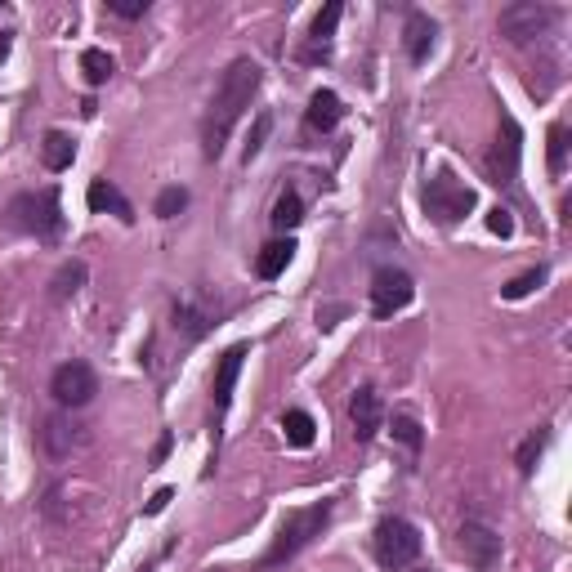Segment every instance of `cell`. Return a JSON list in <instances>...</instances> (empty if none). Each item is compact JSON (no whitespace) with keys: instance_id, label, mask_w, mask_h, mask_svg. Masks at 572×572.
Listing matches in <instances>:
<instances>
[{"instance_id":"1","label":"cell","mask_w":572,"mask_h":572,"mask_svg":"<svg viewBox=\"0 0 572 572\" xmlns=\"http://www.w3.org/2000/svg\"><path fill=\"white\" fill-rule=\"evenodd\" d=\"M260 81H264V72H260V63H255V59H233V63H228V72L219 76L215 99H211V108H206V117H202V152L211 161L224 152L233 126L242 121V112L251 108Z\"/></svg>"},{"instance_id":"2","label":"cell","mask_w":572,"mask_h":572,"mask_svg":"<svg viewBox=\"0 0 572 572\" xmlns=\"http://www.w3.org/2000/svg\"><path fill=\"white\" fill-rule=\"evenodd\" d=\"M331 510H336L331 501H313V505H304V510H286L278 537H273V546L264 550L260 564H264V568L291 564V559L300 555L304 546H313V537H322V528L331 523Z\"/></svg>"},{"instance_id":"3","label":"cell","mask_w":572,"mask_h":572,"mask_svg":"<svg viewBox=\"0 0 572 572\" xmlns=\"http://www.w3.org/2000/svg\"><path fill=\"white\" fill-rule=\"evenodd\" d=\"M5 224L14 233L27 237H59L63 233V206H59V188H36V193H18L5 206Z\"/></svg>"},{"instance_id":"4","label":"cell","mask_w":572,"mask_h":572,"mask_svg":"<svg viewBox=\"0 0 572 572\" xmlns=\"http://www.w3.org/2000/svg\"><path fill=\"white\" fill-rule=\"evenodd\" d=\"M421 532H416L412 519H403V514H385V519L376 523V559L385 564L389 572H403L416 564V555H421Z\"/></svg>"},{"instance_id":"5","label":"cell","mask_w":572,"mask_h":572,"mask_svg":"<svg viewBox=\"0 0 572 572\" xmlns=\"http://www.w3.org/2000/svg\"><path fill=\"white\" fill-rule=\"evenodd\" d=\"M421 202H425V211L434 215L438 224H461V219L474 211V188L461 184L452 170H438L434 179H425Z\"/></svg>"},{"instance_id":"6","label":"cell","mask_w":572,"mask_h":572,"mask_svg":"<svg viewBox=\"0 0 572 572\" xmlns=\"http://www.w3.org/2000/svg\"><path fill=\"white\" fill-rule=\"evenodd\" d=\"M50 394H54V403H59L63 412H76V407H85L94 394H99V376H94L90 362L72 358V362H63V367H54Z\"/></svg>"},{"instance_id":"7","label":"cell","mask_w":572,"mask_h":572,"mask_svg":"<svg viewBox=\"0 0 572 572\" xmlns=\"http://www.w3.org/2000/svg\"><path fill=\"white\" fill-rule=\"evenodd\" d=\"M555 23V9L550 5H537V0H514V5L501 9L497 27L510 45H528L537 36H546V27Z\"/></svg>"},{"instance_id":"8","label":"cell","mask_w":572,"mask_h":572,"mask_svg":"<svg viewBox=\"0 0 572 572\" xmlns=\"http://www.w3.org/2000/svg\"><path fill=\"white\" fill-rule=\"evenodd\" d=\"M412 300H416L412 273L394 269V264L376 269V278H371V313H376V318H394V313H403Z\"/></svg>"},{"instance_id":"9","label":"cell","mask_w":572,"mask_h":572,"mask_svg":"<svg viewBox=\"0 0 572 572\" xmlns=\"http://www.w3.org/2000/svg\"><path fill=\"white\" fill-rule=\"evenodd\" d=\"M519 157H523V135H519V126H514V117H501V135L497 143H492V152H488V179L497 188H514V179H519Z\"/></svg>"},{"instance_id":"10","label":"cell","mask_w":572,"mask_h":572,"mask_svg":"<svg viewBox=\"0 0 572 572\" xmlns=\"http://www.w3.org/2000/svg\"><path fill=\"white\" fill-rule=\"evenodd\" d=\"M456 550L465 555V564L474 572H492L501 564V532L488 528V523H465L456 532Z\"/></svg>"},{"instance_id":"11","label":"cell","mask_w":572,"mask_h":572,"mask_svg":"<svg viewBox=\"0 0 572 572\" xmlns=\"http://www.w3.org/2000/svg\"><path fill=\"white\" fill-rule=\"evenodd\" d=\"M349 425H354V438L358 443H371L385 425V403H380V389L362 385L354 398H349Z\"/></svg>"},{"instance_id":"12","label":"cell","mask_w":572,"mask_h":572,"mask_svg":"<svg viewBox=\"0 0 572 572\" xmlns=\"http://www.w3.org/2000/svg\"><path fill=\"white\" fill-rule=\"evenodd\" d=\"M81 443H85V434L68 412H54V416H45L41 421V447H45V456H54V461L72 456Z\"/></svg>"},{"instance_id":"13","label":"cell","mask_w":572,"mask_h":572,"mask_svg":"<svg viewBox=\"0 0 572 572\" xmlns=\"http://www.w3.org/2000/svg\"><path fill=\"white\" fill-rule=\"evenodd\" d=\"M340 18H345V5H340V0H331V5L322 9L318 18H313L309 45H304V59H309V63H327V59H331V36H336Z\"/></svg>"},{"instance_id":"14","label":"cell","mask_w":572,"mask_h":572,"mask_svg":"<svg viewBox=\"0 0 572 572\" xmlns=\"http://www.w3.org/2000/svg\"><path fill=\"white\" fill-rule=\"evenodd\" d=\"M242 362H246V345H233L224 358H219L215 367V380H211V398H215V421L228 412V403H233V385L237 376H242Z\"/></svg>"},{"instance_id":"15","label":"cell","mask_w":572,"mask_h":572,"mask_svg":"<svg viewBox=\"0 0 572 572\" xmlns=\"http://www.w3.org/2000/svg\"><path fill=\"white\" fill-rule=\"evenodd\" d=\"M340 117H345L340 94L336 90H313L309 108H304V130H309V135H331V130L340 126Z\"/></svg>"},{"instance_id":"16","label":"cell","mask_w":572,"mask_h":572,"mask_svg":"<svg viewBox=\"0 0 572 572\" xmlns=\"http://www.w3.org/2000/svg\"><path fill=\"white\" fill-rule=\"evenodd\" d=\"M85 202H90L94 215H117L121 224H135V206L121 197L117 184H108V179H94L90 188H85Z\"/></svg>"},{"instance_id":"17","label":"cell","mask_w":572,"mask_h":572,"mask_svg":"<svg viewBox=\"0 0 572 572\" xmlns=\"http://www.w3.org/2000/svg\"><path fill=\"white\" fill-rule=\"evenodd\" d=\"M434 36H438L434 18L421 14V9H412V14H407V27H403L407 59H412V63H425V59H429V50H434Z\"/></svg>"},{"instance_id":"18","label":"cell","mask_w":572,"mask_h":572,"mask_svg":"<svg viewBox=\"0 0 572 572\" xmlns=\"http://www.w3.org/2000/svg\"><path fill=\"white\" fill-rule=\"evenodd\" d=\"M291 255H295V242L291 237H273V242H264L260 246V255H255V273L260 278H282L286 273V264H291Z\"/></svg>"},{"instance_id":"19","label":"cell","mask_w":572,"mask_h":572,"mask_svg":"<svg viewBox=\"0 0 572 572\" xmlns=\"http://www.w3.org/2000/svg\"><path fill=\"white\" fill-rule=\"evenodd\" d=\"M41 161H45V170H54V175H59V170H68L72 161H76V143L63 135V130H50V135L41 139Z\"/></svg>"},{"instance_id":"20","label":"cell","mask_w":572,"mask_h":572,"mask_svg":"<svg viewBox=\"0 0 572 572\" xmlns=\"http://www.w3.org/2000/svg\"><path fill=\"white\" fill-rule=\"evenodd\" d=\"M85 278H90V269H85V260H68L59 273H54L50 295H54V300H72V295L85 286Z\"/></svg>"},{"instance_id":"21","label":"cell","mask_w":572,"mask_h":572,"mask_svg":"<svg viewBox=\"0 0 572 572\" xmlns=\"http://www.w3.org/2000/svg\"><path fill=\"white\" fill-rule=\"evenodd\" d=\"M81 72L90 85H108L112 72H117V59H112L108 50H99V45H90V50L81 54Z\"/></svg>"},{"instance_id":"22","label":"cell","mask_w":572,"mask_h":572,"mask_svg":"<svg viewBox=\"0 0 572 572\" xmlns=\"http://www.w3.org/2000/svg\"><path fill=\"white\" fill-rule=\"evenodd\" d=\"M282 434L291 447H313V434H318V425H313L309 412H300V407H291V412L282 416Z\"/></svg>"},{"instance_id":"23","label":"cell","mask_w":572,"mask_h":572,"mask_svg":"<svg viewBox=\"0 0 572 572\" xmlns=\"http://www.w3.org/2000/svg\"><path fill=\"white\" fill-rule=\"evenodd\" d=\"M273 228H278V233H291V228H300V219H304V202H300V193H291V188H286V193L278 197V202H273Z\"/></svg>"},{"instance_id":"24","label":"cell","mask_w":572,"mask_h":572,"mask_svg":"<svg viewBox=\"0 0 572 572\" xmlns=\"http://www.w3.org/2000/svg\"><path fill=\"white\" fill-rule=\"evenodd\" d=\"M546 166L550 175H564L568 170V126H550V148H546Z\"/></svg>"},{"instance_id":"25","label":"cell","mask_w":572,"mask_h":572,"mask_svg":"<svg viewBox=\"0 0 572 572\" xmlns=\"http://www.w3.org/2000/svg\"><path fill=\"white\" fill-rule=\"evenodd\" d=\"M175 331H184V340H202L211 331V322L193 309V304H175Z\"/></svg>"},{"instance_id":"26","label":"cell","mask_w":572,"mask_h":572,"mask_svg":"<svg viewBox=\"0 0 572 572\" xmlns=\"http://www.w3.org/2000/svg\"><path fill=\"white\" fill-rule=\"evenodd\" d=\"M269 130H273V112H260V117H255V126H251V135H246V148H242V161H246V166H251V161L264 152V139H269Z\"/></svg>"},{"instance_id":"27","label":"cell","mask_w":572,"mask_h":572,"mask_svg":"<svg viewBox=\"0 0 572 572\" xmlns=\"http://www.w3.org/2000/svg\"><path fill=\"white\" fill-rule=\"evenodd\" d=\"M394 438L407 447V452H421V421L412 412H394Z\"/></svg>"},{"instance_id":"28","label":"cell","mask_w":572,"mask_h":572,"mask_svg":"<svg viewBox=\"0 0 572 572\" xmlns=\"http://www.w3.org/2000/svg\"><path fill=\"white\" fill-rule=\"evenodd\" d=\"M541 282H546V269H528V273H519L514 282H505L501 295H505V300H523V295H532Z\"/></svg>"},{"instance_id":"29","label":"cell","mask_w":572,"mask_h":572,"mask_svg":"<svg viewBox=\"0 0 572 572\" xmlns=\"http://www.w3.org/2000/svg\"><path fill=\"white\" fill-rule=\"evenodd\" d=\"M541 447H546V429H532V434H528V438H523L519 456H514V465H519V474H532V465H537Z\"/></svg>"},{"instance_id":"30","label":"cell","mask_w":572,"mask_h":572,"mask_svg":"<svg viewBox=\"0 0 572 572\" xmlns=\"http://www.w3.org/2000/svg\"><path fill=\"white\" fill-rule=\"evenodd\" d=\"M188 206V193L184 188H161V197H157V215L161 219H175L179 211Z\"/></svg>"},{"instance_id":"31","label":"cell","mask_w":572,"mask_h":572,"mask_svg":"<svg viewBox=\"0 0 572 572\" xmlns=\"http://www.w3.org/2000/svg\"><path fill=\"white\" fill-rule=\"evenodd\" d=\"M108 14H117V18H143V14H148V0H108Z\"/></svg>"},{"instance_id":"32","label":"cell","mask_w":572,"mask_h":572,"mask_svg":"<svg viewBox=\"0 0 572 572\" xmlns=\"http://www.w3.org/2000/svg\"><path fill=\"white\" fill-rule=\"evenodd\" d=\"M488 228H492L497 237H510V233H514V215L505 211V206H492V211H488Z\"/></svg>"},{"instance_id":"33","label":"cell","mask_w":572,"mask_h":572,"mask_svg":"<svg viewBox=\"0 0 572 572\" xmlns=\"http://www.w3.org/2000/svg\"><path fill=\"white\" fill-rule=\"evenodd\" d=\"M170 501H175V488H157V492H152V501L143 505V514H148V519H157V514L166 510Z\"/></svg>"},{"instance_id":"34","label":"cell","mask_w":572,"mask_h":572,"mask_svg":"<svg viewBox=\"0 0 572 572\" xmlns=\"http://www.w3.org/2000/svg\"><path fill=\"white\" fill-rule=\"evenodd\" d=\"M166 452H170V434H161V438H157V447H152V465L166 461Z\"/></svg>"},{"instance_id":"35","label":"cell","mask_w":572,"mask_h":572,"mask_svg":"<svg viewBox=\"0 0 572 572\" xmlns=\"http://www.w3.org/2000/svg\"><path fill=\"white\" fill-rule=\"evenodd\" d=\"M5 59H9V36L0 32V63H5Z\"/></svg>"},{"instance_id":"36","label":"cell","mask_w":572,"mask_h":572,"mask_svg":"<svg viewBox=\"0 0 572 572\" xmlns=\"http://www.w3.org/2000/svg\"><path fill=\"white\" fill-rule=\"evenodd\" d=\"M403 572H429V568H403Z\"/></svg>"}]
</instances>
